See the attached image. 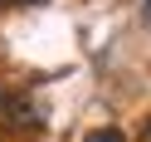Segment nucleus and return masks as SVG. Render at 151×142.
<instances>
[{"label":"nucleus","instance_id":"4","mask_svg":"<svg viewBox=\"0 0 151 142\" xmlns=\"http://www.w3.org/2000/svg\"><path fill=\"white\" fill-rule=\"evenodd\" d=\"M0 5H34V0H0Z\"/></svg>","mask_w":151,"mask_h":142},{"label":"nucleus","instance_id":"3","mask_svg":"<svg viewBox=\"0 0 151 142\" xmlns=\"http://www.w3.org/2000/svg\"><path fill=\"white\" fill-rule=\"evenodd\" d=\"M137 142H151V118H146V127H141V137Z\"/></svg>","mask_w":151,"mask_h":142},{"label":"nucleus","instance_id":"5","mask_svg":"<svg viewBox=\"0 0 151 142\" xmlns=\"http://www.w3.org/2000/svg\"><path fill=\"white\" fill-rule=\"evenodd\" d=\"M141 15H146V25H151V0H146V10H141Z\"/></svg>","mask_w":151,"mask_h":142},{"label":"nucleus","instance_id":"1","mask_svg":"<svg viewBox=\"0 0 151 142\" xmlns=\"http://www.w3.org/2000/svg\"><path fill=\"white\" fill-rule=\"evenodd\" d=\"M0 118L10 122V127H20V132L44 127V108L29 98V93H15V98H5V113H0Z\"/></svg>","mask_w":151,"mask_h":142},{"label":"nucleus","instance_id":"2","mask_svg":"<svg viewBox=\"0 0 151 142\" xmlns=\"http://www.w3.org/2000/svg\"><path fill=\"white\" fill-rule=\"evenodd\" d=\"M83 142H127V137H122L117 127H93V132H88Z\"/></svg>","mask_w":151,"mask_h":142}]
</instances>
